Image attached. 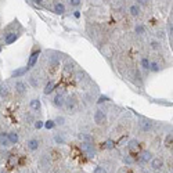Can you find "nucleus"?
I'll return each mask as SVG.
<instances>
[{"mask_svg": "<svg viewBox=\"0 0 173 173\" xmlns=\"http://www.w3.org/2000/svg\"><path fill=\"white\" fill-rule=\"evenodd\" d=\"M81 150L87 155V156H94L96 155V148H94V145H93L92 143H86V141H82L81 144Z\"/></svg>", "mask_w": 173, "mask_h": 173, "instance_id": "nucleus-1", "label": "nucleus"}, {"mask_svg": "<svg viewBox=\"0 0 173 173\" xmlns=\"http://www.w3.org/2000/svg\"><path fill=\"white\" fill-rule=\"evenodd\" d=\"M39 54H40V51H39V50L32 51L31 56H29V60H28V65H26V68L31 69L32 67H35V64L37 62V58H39Z\"/></svg>", "mask_w": 173, "mask_h": 173, "instance_id": "nucleus-2", "label": "nucleus"}, {"mask_svg": "<svg viewBox=\"0 0 173 173\" xmlns=\"http://www.w3.org/2000/svg\"><path fill=\"white\" fill-rule=\"evenodd\" d=\"M94 122L97 125H103L105 122V119H107V116H105L104 111H101V110H97V111L94 112Z\"/></svg>", "mask_w": 173, "mask_h": 173, "instance_id": "nucleus-3", "label": "nucleus"}, {"mask_svg": "<svg viewBox=\"0 0 173 173\" xmlns=\"http://www.w3.org/2000/svg\"><path fill=\"white\" fill-rule=\"evenodd\" d=\"M17 39H18V33H15V32L7 33L6 37H4V43H6V44H11V43H14Z\"/></svg>", "mask_w": 173, "mask_h": 173, "instance_id": "nucleus-4", "label": "nucleus"}, {"mask_svg": "<svg viewBox=\"0 0 173 173\" xmlns=\"http://www.w3.org/2000/svg\"><path fill=\"white\" fill-rule=\"evenodd\" d=\"M151 166H152V169H155V170L161 169V167L163 166V159H162V158H152V159H151Z\"/></svg>", "mask_w": 173, "mask_h": 173, "instance_id": "nucleus-5", "label": "nucleus"}, {"mask_svg": "<svg viewBox=\"0 0 173 173\" xmlns=\"http://www.w3.org/2000/svg\"><path fill=\"white\" fill-rule=\"evenodd\" d=\"M54 105H56L57 108H61V107H64V103H65V100H64V96L62 94H57L56 97H54Z\"/></svg>", "mask_w": 173, "mask_h": 173, "instance_id": "nucleus-6", "label": "nucleus"}, {"mask_svg": "<svg viewBox=\"0 0 173 173\" xmlns=\"http://www.w3.org/2000/svg\"><path fill=\"white\" fill-rule=\"evenodd\" d=\"M15 92L18 94H24L26 92V85L24 82H15Z\"/></svg>", "mask_w": 173, "mask_h": 173, "instance_id": "nucleus-7", "label": "nucleus"}, {"mask_svg": "<svg viewBox=\"0 0 173 173\" xmlns=\"http://www.w3.org/2000/svg\"><path fill=\"white\" fill-rule=\"evenodd\" d=\"M31 108L33 110V111H39L40 110V107H42V103H40V100L39 99H33L31 100Z\"/></svg>", "mask_w": 173, "mask_h": 173, "instance_id": "nucleus-8", "label": "nucleus"}, {"mask_svg": "<svg viewBox=\"0 0 173 173\" xmlns=\"http://www.w3.org/2000/svg\"><path fill=\"white\" fill-rule=\"evenodd\" d=\"M53 10H54L56 14H64V12H65V6H64L62 3H56L54 7H53Z\"/></svg>", "mask_w": 173, "mask_h": 173, "instance_id": "nucleus-9", "label": "nucleus"}, {"mask_svg": "<svg viewBox=\"0 0 173 173\" xmlns=\"http://www.w3.org/2000/svg\"><path fill=\"white\" fill-rule=\"evenodd\" d=\"M29 69L26 68V67H24V68H19V69H15L14 72H12V76L14 78H19V76H24L26 72H28Z\"/></svg>", "mask_w": 173, "mask_h": 173, "instance_id": "nucleus-10", "label": "nucleus"}, {"mask_svg": "<svg viewBox=\"0 0 173 173\" xmlns=\"http://www.w3.org/2000/svg\"><path fill=\"white\" fill-rule=\"evenodd\" d=\"M28 148L32 150V151L37 150V148H39V140H36V139H32V140H29V141H28Z\"/></svg>", "mask_w": 173, "mask_h": 173, "instance_id": "nucleus-11", "label": "nucleus"}, {"mask_svg": "<svg viewBox=\"0 0 173 173\" xmlns=\"http://www.w3.org/2000/svg\"><path fill=\"white\" fill-rule=\"evenodd\" d=\"M7 137H8V141H10V144H17V143H18V134H17L15 132L8 133V134H7Z\"/></svg>", "mask_w": 173, "mask_h": 173, "instance_id": "nucleus-12", "label": "nucleus"}, {"mask_svg": "<svg viewBox=\"0 0 173 173\" xmlns=\"http://www.w3.org/2000/svg\"><path fill=\"white\" fill-rule=\"evenodd\" d=\"M54 87H56V85H54L53 82H49V83H47V85L44 86L43 93H44V94H50V93L54 92Z\"/></svg>", "mask_w": 173, "mask_h": 173, "instance_id": "nucleus-13", "label": "nucleus"}, {"mask_svg": "<svg viewBox=\"0 0 173 173\" xmlns=\"http://www.w3.org/2000/svg\"><path fill=\"white\" fill-rule=\"evenodd\" d=\"M128 148H129L130 152H137V151H139V141H136V140H132Z\"/></svg>", "mask_w": 173, "mask_h": 173, "instance_id": "nucleus-14", "label": "nucleus"}, {"mask_svg": "<svg viewBox=\"0 0 173 173\" xmlns=\"http://www.w3.org/2000/svg\"><path fill=\"white\" fill-rule=\"evenodd\" d=\"M0 145H3V147H7V145H10L8 137H7V134H4V133H0Z\"/></svg>", "mask_w": 173, "mask_h": 173, "instance_id": "nucleus-15", "label": "nucleus"}, {"mask_svg": "<svg viewBox=\"0 0 173 173\" xmlns=\"http://www.w3.org/2000/svg\"><path fill=\"white\" fill-rule=\"evenodd\" d=\"M64 105L67 107V110H68L69 112L72 111L75 108V100L74 99H68V100H65V103H64Z\"/></svg>", "mask_w": 173, "mask_h": 173, "instance_id": "nucleus-16", "label": "nucleus"}, {"mask_svg": "<svg viewBox=\"0 0 173 173\" xmlns=\"http://www.w3.org/2000/svg\"><path fill=\"white\" fill-rule=\"evenodd\" d=\"M129 11L133 17H137V15H140V7L137 6V4H133V6H130Z\"/></svg>", "mask_w": 173, "mask_h": 173, "instance_id": "nucleus-17", "label": "nucleus"}, {"mask_svg": "<svg viewBox=\"0 0 173 173\" xmlns=\"http://www.w3.org/2000/svg\"><path fill=\"white\" fill-rule=\"evenodd\" d=\"M151 159H152V154H151L150 151L143 152V155H141V161L143 162H148V161H151Z\"/></svg>", "mask_w": 173, "mask_h": 173, "instance_id": "nucleus-18", "label": "nucleus"}, {"mask_svg": "<svg viewBox=\"0 0 173 173\" xmlns=\"http://www.w3.org/2000/svg\"><path fill=\"white\" fill-rule=\"evenodd\" d=\"M79 139H81L82 141H86V143H92L93 141L92 136H89V134H86V133H81V134H79Z\"/></svg>", "mask_w": 173, "mask_h": 173, "instance_id": "nucleus-19", "label": "nucleus"}, {"mask_svg": "<svg viewBox=\"0 0 173 173\" xmlns=\"http://www.w3.org/2000/svg\"><path fill=\"white\" fill-rule=\"evenodd\" d=\"M150 69H151L152 72H158V71L161 69V65H159L158 62H150Z\"/></svg>", "mask_w": 173, "mask_h": 173, "instance_id": "nucleus-20", "label": "nucleus"}, {"mask_svg": "<svg viewBox=\"0 0 173 173\" xmlns=\"http://www.w3.org/2000/svg\"><path fill=\"white\" fill-rule=\"evenodd\" d=\"M8 96V90H7V86H0V97H7Z\"/></svg>", "mask_w": 173, "mask_h": 173, "instance_id": "nucleus-21", "label": "nucleus"}, {"mask_svg": "<svg viewBox=\"0 0 173 173\" xmlns=\"http://www.w3.org/2000/svg\"><path fill=\"white\" fill-rule=\"evenodd\" d=\"M141 67L144 69H150V61L147 57H144V58H141Z\"/></svg>", "mask_w": 173, "mask_h": 173, "instance_id": "nucleus-22", "label": "nucleus"}, {"mask_svg": "<svg viewBox=\"0 0 173 173\" xmlns=\"http://www.w3.org/2000/svg\"><path fill=\"white\" fill-rule=\"evenodd\" d=\"M68 3L72 7H79L82 4V0H68Z\"/></svg>", "mask_w": 173, "mask_h": 173, "instance_id": "nucleus-23", "label": "nucleus"}, {"mask_svg": "<svg viewBox=\"0 0 173 173\" xmlns=\"http://www.w3.org/2000/svg\"><path fill=\"white\" fill-rule=\"evenodd\" d=\"M54 140H56L57 144H64V143H65V139H64V136H61V134H57V136L54 137Z\"/></svg>", "mask_w": 173, "mask_h": 173, "instance_id": "nucleus-24", "label": "nucleus"}, {"mask_svg": "<svg viewBox=\"0 0 173 173\" xmlns=\"http://www.w3.org/2000/svg\"><path fill=\"white\" fill-rule=\"evenodd\" d=\"M54 123H56V125H60V126H61V125L65 123V118H64V116H57L56 121H54Z\"/></svg>", "mask_w": 173, "mask_h": 173, "instance_id": "nucleus-25", "label": "nucleus"}, {"mask_svg": "<svg viewBox=\"0 0 173 173\" xmlns=\"http://www.w3.org/2000/svg\"><path fill=\"white\" fill-rule=\"evenodd\" d=\"M141 128L144 132H147V130L151 129V123L150 122H147V121H144V122H141Z\"/></svg>", "mask_w": 173, "mask_h": 173, "instance_id": "nucleus-26", "label": "nucleus"}, {"mask_svg": "<svg viewBox=\"0 0 173 173\" xmlns=\"http://www.w3.org/2000/svg\"><path fill=\"white\" fill-rule=\"evenodd\" d=\"M15 163H17V156H15V155H11L10 159H8V166H14Z\"/></svg>", "mask_w": 173, "mask_h": 173, "instance_id": "nucleus-27", "label": "nucleus"}, {"mask_svg": "<svg viewBox=\"0 0 173 173\" xmlns=\"http://www.w3.org/2000/svg\"><path fill=\"white\" fill-rule=\"evenodd\" d=\"M151 47H152L154 50L161 49V43H159V42H156V40H152V42H151Z\"/></svg>", "mask_w": 173, "mask_h": 173, "instance_id": "nucleus-28", "label": "nucleus"}, {"mask_svg": "<svg viewBox=\"0 0 173 173\" xmlns=\"http://www.w3.org/2000/svg\"><path fill=\"white\" fill-rule=\"evenodd\" d=\"M136 33H139V35H143L144 33V26L143 25H136Z\"/></svg>", "mask_w": 173, "mask_h": 173, "instance_id": "nucleus-29", "label": "nucleus"}, {"mask_svg": "<svg viewBox=\"0 0 173 173\" xmlns=\"http://www.w3.org/2000/svg\"><path fill=\"white\" fill-rule=\"evenodd\" d=\"M44 126H46V129H53V128L56 126V123H54V121H47V122L44 123Z\"/></svg>", "mask_w": 173, "mask_h": 173, "instance_id": "nucleus-30", "label": "nucleus"}, {"mask_svg": "<svg viewBox=\"0 0 173 173\" xmlns=\"http://www.w3.org/2000/svg\"><path fill=\"white\" fill-rule=\"evenodd\" d=\"M94 173H107V170H105L103 166H97L94 169Z\"/></svg>", "mask_w": 173, "mask_h": 173, "instance_id": "nucleus-31", "label": "nucleus"}, {"mask_svg": "<svg viewBox=\"0 0 173 173\" xmlns=\"http://www.w3.org/2000/svg\"><path fill=\"white\" fill-rule=\"evenodd\" d=\"M108 97H107V96H100V99H99V101H97V103H99V104H101V103H104V101H108Z\"/></svg>", "mask_w": 173, "mask_h": 173, "instance_id": "nucleus-32", "label": "nucleus"}, {"mask_svg": "<svg viewBox=\"0 0 173 173\" xmlns=\"http://www.w3.org/2000/svg\"><path fill=\"white\" fill-rule=\"evenodd\" d=\"M43 122H42V121H37V122H35V128H36V129H42V128H43Z\"/></svg>", "mask_w": 173, "mask_h": 173, "instance_id": "nucleus-33", "label": "nucleus"}, {"mask_svg": "<svg viewBox=\"0 0 173 173\" xmlns=\"http://www.w3.org/2000/svg\"><path fill=\"white\" fill-rule=\"evenodd\" d=\"M170 144H172V133H170V134H167V136H166V145L169 147Z\"/></svg>", "mask_w": 173, "mask_h": 173, "instance_id": "nucleus-34", "label": "nucleus"}, {"mask_svg": "<svg viewBox=\"0 0 173 173\" xmlns=\"http://www.w3.org/2000/svg\"><path fill=\"white\" fill-rule=\"evenodd\" d=\"M105 147H107V148H112V147H114V141H112V140H108V141L105 143Z\"/></svg>", "mask_w": 173, "mask_h": 173, "instance_id": "nucleus-35", "label": "nucleus"}, {"mask_svg": "<svg viewBox=\"0 0 173 173\" xmlns=\"http://www.w3.org/2000/svg\"><path fill=\"white\" fill-rule=\"evenodd\" d=\"M139 3H140L141 6H147V4H148V0H139Z\"/></svg>", "mask_w": 173, "mask_h": 173, "instance_id": "nucleus-36", "label": "nucleus"}, {"mask_svg": "<svg viewBox=\"0 0 173 173\" xmlns=\"http://www.w3.org/2000/svg\"><path fill=\"white\" fill-rule=\"evenodd\" d=\"M29 82H31V83H32V86H33V87H36V86H37L36 81H35V78H31V81H29Z\"/></svg>", "mask_w": 173, "mask_h": 173, "instance_id": "nucleus-37", "label": "nucleus"}, {"mask_svg": "<svg viewBox=\"0 0 173 173\" xmlns=\"http://www.w3.org/2000/svg\"><path fill=\"white\" fill-rule=\"evenodd\" d=\"M35 1H36L37 4H40V3H42V0H35Z\"/></svg>", "mask_w": 173, "mask_h": 173, "instance_id": "nucleus-38", "label": "nucleus"}, {"mask_svg": "<svg viewBox=\"0 0 173 173\" xmlns=\"http://www.w3.org/2000/svg\"><path fill=\"white\" fill-rule=\"evenodd\" d=\"M0 51H1V47H0Z\"/></svg>", "mask_w": 173, "mask_h": 173, "instance_id": "nucleus-39", "label": "nucleus"}, {"mask_svg": "<svg viewBox=\"0 0 173 173\" xmlns=\"http://www.w3.org/2000/svg\"><path fill=\"white\" fill-rule=\"evenodd\" d=\"M0 173H1V172H0Z\"/></svg>", "mask_w": 173, "mask_h": 173, "instance_id": "nucleus-40", "label": "nucleus"}]
</instances>
